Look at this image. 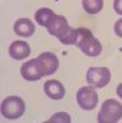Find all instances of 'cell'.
Listing matches in <instances>:
<instances>
[{
  "label": "cell",
  "instance_id": "3957f363",
  "mask_svg": "<svg viewBox=\"0 0 122 123\" xmlns=\"http://www.w3.org/2000/svg\"><path fill=\"white\" fill-rule=\"evenodd\" d=\"M26 111V104L20 96H7L1 102V115L7 119L21 118Z\"/></svg>",
  "mask_w": 122,
  "mask_h": 123
},
{
  "label": "cell",
  "instance_id": "277c9868",
  "mask_svg": "<svg viewBox=\"0 0 122 123\" xmlns=\"http://www.w3.org/2000/svg\"><path fill=\"white\" fill-rule=\"evenodd\" d=\"M110 79L111 73L106 67H90L87 72V82L95 88H104Z\"/></svg>",
  "mask_w": 122,
  "mask_h": 123
},
{
  "label": "cell",
  "instance_id": "e0dca14e",
  "mask_svg": "<svg viewBox=\"0 0 122 123\" xmlns=\"http://www.w3.org/2000/svg\"><path fill=\"white\" fill-rule=\"evenodd\" d=\"M114 10L118 15H122V0H115L114 1Z\"/></svg>",
  "mask_w": 122,
  "mask_h": 123
},
{
  "label": "cell",
  "instance_id": "6da1fadb",
  "mask_svg": "<svg viewBox=\"0 0 122 123\" xmlns=\"http://www.w3.org/2000/svg\"><path fill=\"white\" fill-rule=\"evenodd\" d=\"M78 29V39L76 42V46L81 49L83 54L87 56H98L101 54L103 46L100 42L93 36V33L88 28H77Z\"/></svg>",
  "mask_w": 122,
  "mask_h": 123
},
{
  "label": "cell",
  "instance_id": "5bb4252c",
  "mask_svg": "<svg viewBox=\"0 0 122 123\" xmlns=\"http://www.w3.org/2000/svg\"><path fill=\"white\" fill-rule=\"evenodd\" d=\"M77 39H78V29L70 27L66 34L60 39V42L65 45H76Z\"/></svg>",
  "mask_w": 122,
  "mask_h": 123
},
{
  "label": "cell",
  "instance_id": "ba28073f",
  "mask_svg": "<svg viewBox=\"0 0 122 123\" xmlns=\"http://www.w3.org/2000/svg\"><path fill=\"white\" fill-rule=\"evenodd\" d=\"M38 60L44 72V76H50V74L55 73L56 69L59 68V59L53 52H49V51L42 52L38 56Z\"/></svg>",
  "mask_w": 122,
  "mask_h": 123
},
{
  "label": "cell",
  "instance_id": "52a82bcc",
  "mask_svg": "<svg viewBox=\"0 0 122 123\" xmlns=\"http://www.w3.org/2000/svg\"><path fill=\"white\" fill-rule=\"evenodd\" d=\"M48 32L51 34V36L56 37L59 40L66 34V32L68 31L70 26L66 21V18L61 15H54L53 17L50 18V21L48 22V25L45 26Z\"/></svg>",
  "mask_w": 122,
  "mask_h": 123
},
{
  "label": "cell",
  "instance_id": "7a4b0ae2",
  "mask_svg": "<svg viewBox=\"0 0 122 123\" xmlns=\"http://www.w3.org/2000/svg\"><path fill=\"white\" fill-rule=\"evenodd\" d=\"M122 118V104L114 99H108L103 102L98 113L99 123H116Z\"/></svg>",
  "mask_w": 122,
  "mask_h": 123
},
{
  "label": "cell",
  "instance_id": "8992f818",
  "mask_svg": "<svg viewBox=\"0 0 122 123\" xmlns=\"http://www.w3.org/2000/svg\"><path fill=\"white\" fill-rule=\"evenodd\" d=\"M21 76L29 82H34V80H39L42 77H44V72L42 69V66L39 63L38 57L29 60L27 62H25L21 67Z\"/></svg>",
  "mask_w": 122,
  "mask_h": 123
},
{
  "label": "cell",
  "instance_id": "ac0fdd59",
  "mask_svg": "<svg viewBox=\"0 0 122 123\" xmlns=\"http://www.w3.org/2000/svg\"><path fill=\"white\" fill-rule=\"evenodd\" d=\"M116 93H117V95L122 99V83H120V84L117 85V88H116Z\"/></svg>",
  "mask_w": 122,
  "mask_h": 123
},
{
  "label": "cell",
  "instance_id": "9c48e42d",
  "mask_svg": "<svg viewBox=\"0 0 122 123\" xmlns=\"http://www.w3.org/2000/svg\"><path fill=\"white\" fill-rule=\"evenodd\" d=\"M9 54L13 60H25L31 54V48L27 44V42L16 40L11 43L9 48Z\"/></svg>",
  "mask_w": 122,
  "mask_h": 123
},
{
  "label": "cell",
  "instance_id": "7c38bea8",
  "mask_svg": "<svg viewBox=\"0 0 122 123\" xmlns=\"http://www.w3.org/2000/svg\"><path fill=\"white\" fill-rule=\"evenodd\" d=\"M55 15V12L51 10V9H48V7H42L39 9L36 13H34V18H36L37 23L39 26H43L45 27L48 25V22L50 21V18Z\"/></svg>",
  "mask_w": 122,
  "mask_h": 123
},
{
  "label": "cell",
  "instance_id": "8fae6325",
  "mask_svg": "<svg viewBox=\"0 0 122 123\" xmlns=\"http://www.w3.org/2000/svg\"><path fill=\"white\" fill-rule=\"evenodd\" d=\"M13 31L20 37H31L36 31V26L28 18H20L15 22Z\"/></svg>",
  "mask_w": 122,
  "mask_h": 123
},
{
  "label": "cell",
  "instance_id": "30bf717a",
  "mask_svg": "<svg viewBox=\"0 0 122 123\" xmlns=\"http://www.w3.org/2000/svg\"><path fill=\"white\" fill-rule=\"evenodd\" d=\"M44 93L46 94V96H49L53 100H61L64 99L66 92L62 83L55 79H50V80H46L44 84Z\"/></svg>",
  "mask_w": 122,
  "mask_h": 123
},
{
  "label": "cell",
  "instance_id": "5b68a950",
  "mask_svg": "<svg viewBox=\"0 0 122 123\" xmlns=\"http://www.w3.org/2000/svg\"><path fill=\"white\" fill-rule=\"evenodd\" d=\"M98 101H99L98 93L90 86H82L77 92V102L79 107L85 111H90L95 109Z\"/></svg>",
  "mask_w": 122,
  "mask_h": 123
},
{
  "label": "cell",
  "instance_id": "4fadbf2b",
  "mask_svg": "<svg viewBox=\"0 0 122 123\" xmlns=\"http://www.w3.org/2000/svg\"><path fill=\"white\" fill-rule=\"evenodd\" d=\"M83 9L90 13V15H94V13H98L103 10V6H104V1L103 0H83Z\"/></svg>",
  "mask_w": 122,
  "mask_h": 123
},
{
  "label": "cell",
  "instance_id": "9a60e30c",
  "mask_svg": "<svg viewBox=\"0 0 122 123\" xmlns=\"http://www.w3.org/2000/svg\"><path fill=\"white\" fill-rule=\"evenodd\" d=\"M53 122H64V123H70L71 122V117L66 112H58L55 115L51 116V118H49L46 121V123H53Z\"/></svg>",
  "mask_w": 122,
  "mask_h": 123
},
{
  "label": "cell",
  "instance_id": "2e32d148",
  "mask_svg": "<svg viewBox=\"0 0 122 123\" xmlns=\"http://www.w3.org/2000/svg\"><path fill=\"white\" fill-rule=\"evenodd\" d=\"M115 33H116V36L122 38V18L116 21V23H115Z\"/></svg>",
  "mask_w": 122,
  "mask_h": 123
}]
</instances>
